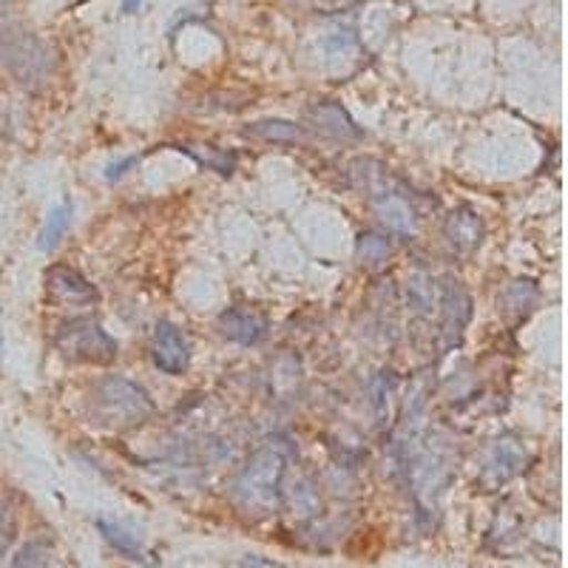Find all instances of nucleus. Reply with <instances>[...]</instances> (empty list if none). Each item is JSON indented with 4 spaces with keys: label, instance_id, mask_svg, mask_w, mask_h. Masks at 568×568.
I'll return each instance as SVG.
<instances>
[{
    "label": "nucleus",
    "instance_id": "20e7f679",
    "mask_svg": "<svg viewBox=\"0 0 568 568\" xmlns=\"http://www.w3.org/2000/svg\"><path fill=\"white\" fill-rule=\"evenodd\" d=\"M45 293L58 307H69V311H80V307H91L100 302L98 287L69 265H54L45 273Z\"/></svg>",
    "mask_w": 568,
    "mask_h": 568
},
{
    "label": "nucleus",
    "instance_id": "a211bd4d",
    "mask_svg": "<svg viewBox=\"0 0 568 568\" xmlns=\"http://www.w3.org/2000/svg\"><path fill=\"white\" fill-rule=\"evenodd\" d=\"M136 7H140V0H123V12L125 14L136 12Z\"/></svg>",
    "mask_w": 568,
    "mask_h": 568
},
{
    "label": "nucleus",
    "instance_id": "39448f33",
    "mask_svg": "<svg viewBox=\"0 0 568 568\" xmlns=\"http://www.w3.org/2000/svg\"><path fill=\"white\" fill-rule=\"evenodd\" d=\"M151 358L156 367L169 375H182L191 364V344L176 324L160 322L151 338Z\"/></svg>",
    "mask_w": 568,
    "mask_h": 568
},
{
    "label": "nucleus",
    "instance_id": "6ab92c4d",
    "mask_svg": "<svg viewBox=\"0 0 568 568\" xmlns=\"http://www.w3.org/2000/svg\"><path fill=\"white\" fill-rule=\"evenodd\" d=\"M0 353H3V338H0Z\"/></svg>",
    "mask_w": 568,
    "mask_h": 568
},
{
    "label": "nucleus",
    "instance_id": "9b49d317",
    "mask_svg": "<svg viewBox=\"0 0 568 568\" xmlns=\"http://www.w3.org/2000/svg\"><path fill=\"white\" fill-rule=\"evenodd\" d=\"M98 529L103 531L105 540L114 546L120 555L131 557V560H145V549H142V542L136 540V535H131L129 529H123L120 524H109V520H98Z\"/></svg>",
    "mask_w": 568,
    "mask_h": 568
},
{
    "label": "nucleus",
    "instance_id": "4468645a",
    "mask_svg": "<svg viewBox=\"0 0 568 568\" xmlns=\"http://www.w3.org/2000/svg\"><path fill=\"white\" fill-rule=\"evenodd\" d=\"M313 116H316L318 123H322V129L327 131V134L338 136V140H347V136H358L355 125L349 123V116L344 114L338 105H333V103L322 105V109L313 111Z\"/></svg>",
    "mask_w": 568,
    "mask_h": 568
},
{
    "label": "nucleus",
    "instance_id": "f8f14e48",
    "mask_svg": "<svg viewBox=\"0 0 568 568\" xmlns=\"http://www.w3.org/2000/svg\"><path fill=\"white\" fill-rule=\"evenodd\" d=\"M71 225V202H63L45 216L43 233H40V251H54Z\"/></svg>",
    "mask_w": 568,
    "mask_h": 568
},
{
    "label": "nucleus",
    "instance_id": "0eeeda50",
    "mask_svg": "<svg viewBox=\"0 0 568 568\" xmlns=\"http://www.w3.org/2000/svg\"><path fill=\"white\" fill-rule=\"evenodd\" d=\"M222 336L240 344H258L267 336V318L253 307H231L220 316Z\"/></svg>",
    "mask_w": 568,
    "mask_h": 568
},
{
    "label": "nucleus",
    "instance_id": "6e6552de",
    "mask_svg": "<svg viewBox=\"0 0 568 568\" xmlns=\"http://www.w3.org/2000/svg\"><path fill=\"white\" fill-rule=\"evenodd\" d=\"M446 240L453 245L455 253H471L484 240V222L478 220V213L469 211V207H458V211L449 213L446 220Z\"/></svg>",
    "mask_w": 568,
    "mask_h": 568
},
{
    "label": "nucleus",
    "instance_id": "ddd939ff",
    "mask_svg": "<svg viewBox=\"0 0 568 568\" xmlns=\"http://www.w3.org/2000/svg\"><path fill=\"white\" fill-rule=\"evenodd\" d=\"M247 134L258 136V140L267 142H298L304 140V131L298 125L287 123V120H262V123H253L247 129Z\"/></svg>",
    "mask_w": 568,
    "mask_h": 568
},
{
    "label": "nucleus",
    "instance_id": "2eb2a0df",
    "mask_svg": "<svg viewBox=\"0 0 568 568\" xmlns=\"http://www.w3.org/2000/svg\"><path fill=\"white\" fill-rule=\"evenodd\" d=\"M389 242L382 240V236H375V233H367V236H362V242H358V258H362V265L367 267H378L382 262H387L389 258Z\"/></svg>",
    "mask_w": 568,
    "mask_h": 568
},
{
    "label": "nucleus",
    "instance_id": "f257e3e1",
    "mask_svg": "<svg viewBox=\"0 0 568 568\" xmlns=\"http://www.w3.org/2000/svg\"><path fill=\"white\" fill-rule=\"evenodd\" d=\"M287 471V446L267 440L245 460L236 480H233V500L245 515L265 517L278 509L282 500V480Z\"/></svg>",
    "mask_w": 568,
    "mask_h": 568
},
{
    "label": "nucleus",
    "instance_id": "7ed1b4c3",
    "mask_svg": "<svg viewBox=\"0 0 568 568\" xmlns=\"http://www.w3.org/2000/svg\"><path fill=\"white\" fill-rule=\"evenodd\" d=\"M54 347L78 364H111L116 358V342L91 316L69 318L54 333Z\"/></svg>",
    "mask_w": 568,
    "mask_h": 568
},
{
    "label": "nucleus",
    "instance_id": "f03ea898",
    "mask_svg": "<svg viewBox=\"0 0 568 568\" xmlns=\"http://www.w3.org/2000/svg\"><path fill=\"white\" fill-rule=\"evenodd\" d=\"M154 415V400L140 384L109 375L89 393V418L103 429H131Z\"/></svg>",
    "mask_w": 568,
    "mask_h": 568
},
{
    "label": "nucleus",
    "instance_id": "9d476101",
    "mask_svg": "<svg viewBox=\"0 0 568 568\" xmlns=\"http://www.w3.org/2000/svg\"><path fill=\"white\" fill-rule=\"evenodd\" d=\"M9 568H58V555H54L52 542L29 540L27 546L12 557Z\"/></svg>",
    "mask_w": 568,
    "mask_h": 568
},
{
    "label": "nucleus",
    "instance_id": "dca6fc26",
    "mask_svg": "<svg viewBox=\"0 0 568 568\" xmlns=\"http://www.w3.org/2000/svg\"><path fill=\"white\" fill-rule=\"evenodd\" d=\"M12 531H14L12 509H9L7 504H0V555H3V549H7L9 540H12Z\"/></svg>",
    "mask_w": 568,
    "mask_h": 568
},
{
    "label": "nucleus",
    "instance_id": "1a4fd4ad",
    "mask_svg": "<svg viewBox=\"0 0 568 568\" xmlns=\"http://www.w3.org/2000/svg\"><path fill=\"white\" fill-rule=\"evenodd\" d=\"M373 211H375V216H378V222H382V225H387L389 231L404 233V236L415 233V213L404 196H398V194L373 196Z\"/></svg>",
    "mask_w": 568,
    "mask_h": 568
},
{
    "label": "nucleus",
    "instance_id": "f3484780",
    "mask_svg": "<svg viewBox=\"0 0 568 568\" xmlns=\"http://www.w3.org/2000/svg\"><path fill=\"white\" fill-rule=\"evenodd\" d=\"M134 165H136V156H125V160H120V162H111L109 171H105V180L109 182L123 180V176L129 174V169H134Z\"/></svg>",
    "mask_w": 568,
    "mask_h": 568
},
{
    "label": "nucleus",
    "instance_id": "423d86ee",
    "mask_svg": "<svg viewBox=\"0 0 568 568\" xmlns=\"http://www.w3.org/2000/svg\"><path fill=\"white\" fill-rule=\"evenodd\" d=\"M526 446L515 438H500L491 444L489 455H486V466H484V484L489 486H500L506 480H511L515 475L526 469Z\"/></svg>",
    "mask_w": 568,
    "mask_h": 568
}]
</instances>
